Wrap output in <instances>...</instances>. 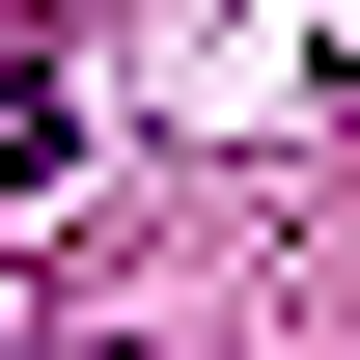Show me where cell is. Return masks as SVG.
<instances>
[{"instance_id": "obj_1", "label": "cell", "mask_w": 360, "mask_h": 360, "mask_svg": "<svg viewBox=\"0 0 360 360\" xmlns=\"http://www.w3.org/2000/svg\"><path fill=\"white\" fill-rule=\"evenodd\" d=\"M0 194H56V84H0Z\"/></svg>"}, {"instance_id": "obj_2", "label": "cell", "mask_w": 360, "mask_h": 360, "mask_svg": "<svg viewBox=\"0 0 360 360\" xmlns=\"http://www.w3.org/2000/svg\"><path fill=\"white\" fill-rule=\"evenodd\" d=\"M0 360H111V333H0Z\"/></svg>"}]
</instances>
